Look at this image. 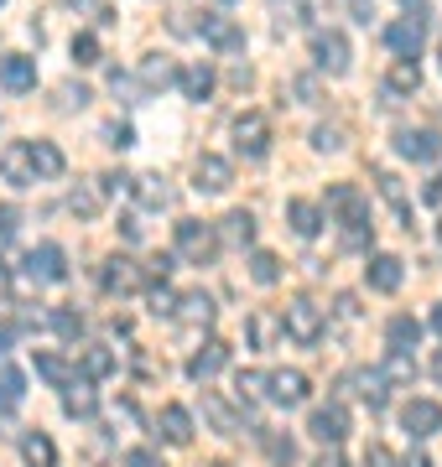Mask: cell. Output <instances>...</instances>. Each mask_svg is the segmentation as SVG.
Returning <instances> with one entry per match:
<instances>
[{"mask_svg":"<svg viewBox=\"0 0 442 467\" xmlns=\"http://www.w3.org/2000/svg\"><path fill=\"white\" fill-rule=\"evenodd\" d=\"M177 88H183L187 99H208V94H214V67L208 63H187L183 73H177Z\"/></svg>","mask_w":442,"mask_h":467,"instance_id":"ffe728a7","label":"cell"},{"mask_svg":"<svg viewBox=\"0 0 442 467\" xmlns=\"http://www.w3.org/2000/svg\"><path fill=\"white\" fill-rule=\"evenodd\" d=\"M385 88H391V94H416V88H422V67H416V57H401V63L385 73Z\"/></svg>","mask_w":442,"mask_h":467,"instance_id":"4316f807","label":"cell"},{"mask_svg":"<svg viewBox=\"0 0 442 467\" xmlns=\"http://www.w3.org/2000/svg\"><path fill=\"white\" fill-rule=\"evenodd\" d=\"M172 306H177V296H172L167 285H156V291H152V312L162 317V312H172Z\"/></svg>","mask_w":442,"mask_h":467,"instance_id":"7dc6e473","label":"cell"},{"mask_svg":"<svg viewBox=\"0 0 442 467\" xmlns=\"http://www.w3.org/2000/svg\"><path fill=\"white\" fill-rule=\"evenodd\" d=\"M224 239L239 244V250H245V244H256V218L245 213V208H235V213L224 218Z\"/></svg>","mask_w":442,"mask_h":467,"instance_id":"d6a6232c","label":"cell"},{"mask_svg":"<svg viewBox=\"0 0 442 467\" xmlns=\"http://www.w3.org/2000/svg\"><path fill=\"white\" fill-rule=\"evenodd\" d=\"M0 177L11 187H32L37 171H32V146L26 140H11V146H0Z\"/></svg>","mask_w":442,"mask_h":467,"instance_id":"9c48e42d","label":"cell"},{"mask_svg":"<svg viewBox=\"0 0 442 467\" xmlns=\"http://www.w3.org/2000/svg\"><path fill=\"white\" fill-rule=\"evenodd\" d=\"M318 467H349V462H343L339 451H323V457H318Z\"/></svg>","mask_w":442,"mask_h":467,"instance_id":"db71d44e","label":"cell"},{"mask_svg":"<svg viewBox=\"0 0 442 467\" xmlns=\"http://www.w3.org/2000/svg\"><path fill=\"white\" fill-rule=\"evenodd\" d=\"M47 322H52V333H58V337H79V333H84V317H79L73 306H58Z\"/></svg>","mask_w":442,"mask_h":467,"instance_id":"b9f144b4","label":"cell"},{"mask_svg":"<svg viewBox=\"0 0 442 467\" xmlns=\"http://www.w3.org/2000/svg\"><path fill=\"white\" fill-rule=\"evenodd\" d=\"M256 436L266 441V451H271V462H276V467H291V462H297V447H291L281 431H266V426H256Z\"/></svg>","mask_w":442,"mask_h":467,"instance_id":"d590c367","label":"cell"},{"mask_svg":"<svg viewBox=\"0 0 442 467\" xmlns=\"http://www.w3.org/2000/svg\"><path fill=\"white\" fill-rule=\"evenodd\" d=\"M235 395H239V405L260 400V395H266V374H256V368H245V374H235Z\"/></svg>","mask_w":442,"mask_h":467,"instance_id":"ab89813d","label":"cell"},{"mask_svg":"<svg viewBox=\"0 0 442 467\" xmlns=\"http://www.w3.org/2000/svg\"><path fill=\"white\" fill-rule=\"evenodd\" d=\"M26 275L32 281H68V254H63V244H37L26 254Z\"/></svg>","mask_w":442,"mask_h":467,"instance_id":"ba28073f","label":"cell"},{"mask_svg":"<svg viewBox=\"0 0 442 467\" xmlns=\"http://www.w3.org/2000/svg\"><path fill=\"white\" fill-rule=\"evenodd\" d=\"M349 57H354V52H349V36L343 32H318L312 36V63L323 67L328 78H343V73H349Z\"/></svg>","mask_w":442,"mask_h":467,"instance_id":"5b68a950","label":"cell"},{"mask_svg":"<svg viewBox=\"0 0 442 467\" xmlns=\"http://www.w3.org/2000/svg\"><path fill=\"white\" fill-rule=\"evenodd\" d=\"M395 150H401L406 161H432V156H442V140L432 130H401L395 135Z\"/></svg>","mask_w":442,"mask_h":467,"instance_id":"2e32d148","label":"cell"},{"mask_svg":"<svg viewBox=\"0 0 442 467\" xmlns=\"http://www.w3.org/2000/svg\"><path fill=\"white\" fill-rule=\"evenodd\" d=\"M364 281H370L374 291H395V285H401V260H395V254H374L370 265H364Z\"/></svg>","mask_w":442,"mask_h":467,"instance_id":"7402d4cb","label":"cell"},{"mask_svg":"<svg viewBox=\"0 0 442 467\" xmlns=\"http://www.w3.org/2000/svg\"><path fill=\"white\" fill-rule=\"evenodd\" d=\"M0 5H5V0H0Z\"/></svg>","mask_w":442,"mask_h":467,"instance_id":"94428289","label":"cell"},{"mask_svg":"<svg viewBox=\"0 0 442 467\" xmlns=\"http://www.w3.org/2000/svg\"><path fill=\"white\" fill-rule=\"evenodd\" d=\"M307 431L318 436L323 447H339L343 436H349V410H343V405H323V410H312Z\"/></svg>","mask_w":442,"mask_h":467,"instance_id":"7c38bea8","label":"cell"},{"mask_svg":"<svg viewBox=\"0 0 442 467\" xmlns=\"http://www.w3.org/2000/svg\"><path fill=\"white\" fill-rule=\"evenodd\" d=\"M349 11H354V21H370L374 16V0H343Z\"/></svg>","mask_w":442,"mask_h":467,"instance_id":"f907efd6","label":"cell"},{"mask_svg":"<svg viewBox=\"0 0 442 467\" xmlns=\"http://www.w3.org/2000/svg\"><path fill=\"white\" fill-rule=\"evenodd\" d=\"M235 146H239V156L260 161V156L271 150V119L260 115V109H245V115L235 119Z\"/></svg>","mask_w":442,"mask_h":467,"instance_id":"277c9868","label":"cell"},{"mask_svg":"<svg viewBox=\"0 0 442 467\" xmlns=\"http://www.w3.org/2000/svg\"><path fill=\"white\" fill-rule=\"evenodd\" d=\"M125 467H162V457L152 447H136V451H125Z\"/></svg>","mask_w":442,"mask_h":467,"instance_id":"bcb514c9","label":"cell"},{"mask_svg":"<svg viewBox=\"0 0 442 467\" xmlns=\"http://www.w3.org/2000/svg\"><path fill=\"white\" fill-rule=\"evenodd\" d=\"M245 333H250V348H271L276 337H281V317L276 312H250Z\"/></svg>","mask_w":442,"mask_h":467,"instance_id":"484cf974","label":"cell"},{"mask_svg":"<svg viewBox=\"0 0 442 467\" xmlns=\"http://www.w3.org/2000/svg\"><path fill=\"white\" fill-rule=\"evenodd\" d=\"M406 467H432V462H426V457H411V462Z\"/></svg>","mask_w":442,"mask_h":467,"instance_id":"680465c9","label":"cell"},{"mask_svg":"<svg viewBox=\"0 0 442 467\" xmlns=\"http://www.w3.org/2000/svg\"><path fill=\"white\" fill-rule=\"evenodd\" d=\"M110 146H136V130H131V125H115V130H110Z\"/></svg>","mask_w":442,"mask_h":467,"instance_id":"681fc988","label":"cell"},{"mask_svg":"<svg viewBox=\"0 0 442 467\" xmlns=\"http://www.w3.org/2000/svg\"><path fill=\"white\" fill-rule=\"evenodd\" d=\"M224 364H229V343H208L204 353H193V358H187V374L204 384V379H214Z\"/></svg>","mask_w":442,"mask_h":467,"instance_id":"d6986e66","label":"cell"},{"mask_svg":"<svg viewBox=\"0 0 442 467\" xmlns=\"http://www.w3.org/2000/svg\"><path fill=\"white\" fill-rule=\"evenodd\" d=\"M291 94H297V104H318V84H312V78H297Z\"/></svg>","mask_w":442,"mask_h":467,"instance_id":"c3c4849f","label":"cell"},{"mask_svg":"<svg viewBox=\"0 0 442 467\" xmlns=\"http://www.w3.org/2000/svg\"><path fill=\"white\" fill-rule=\"evenodd\" d=\"M115 374V353L110 348H84V379H110Z\"/></svg>","mask_w":442,"mask_h":467,"instance_id":"f35d334b","label":"cell"},{"mask_svg":"<svg viewBox=\"0 0 442 467\" xmlns=\"http://www.w3.org/2000/svg\"><path fill=\"white\" fill-rule=\"evenodd\" d=\"M21 457H26V467H58V447H52L47 431H26L21 436Z\"/></svg>","mask_w":442,"mask_h":467,"instance_id":"44dd1931","label":"cell"},{"mask_svg":"<svg viewBox=\"0 0 442 467\" xmlns=\"http://www.w3.org/2000/svg\"><path fill=\"white\" fill-rule=\"evenodd\" d=\"M141 78H146V88H167L172 78H177V73H172L167 63H156V57H146V63H141Z\"/></svg>","mask_w":442,"mask_h":467,"instance_id":"ee69618b","label":"cell"},{"mask_svg":"<svg viewBox=\"0 0 442 467\" xmlns=\"http://www.w3.org/2000/svg\"><path fill=\"white\" fill-rule=\"evenodd\" d=\"M432 327H437V333H442V306H432Z\"/></svg>","mask_w":442,"mask_h":467,"instance_id":"6f0895ef","label":"cell"},{"mask_svg":"<svg viewBox=\"0 0 442 467\" xmlns=\"http://www.w3.org/2000/svg\"><path fill=\"white\" fill-rule=\"evenodd\" d=\"M250 281H256V285H276V281H281V260H276L271 250H256V254H250Z\"/></svg>","mask_w":442,"mask_h":467,"instance_id":"e575fe53","label":"cell"},{"mask_svg":"<svg viewBox=\"0 0 442 467\" xmlns=\"http://www.w3.org/2000/svg\"><path fill=\"white\" fill-rule=\"evenodd\" d=\"M21 395H26V374L0 364V405H21Z\"/></svg>","mask_w":442,"mask_h":467,"instance_id":"8d00e7d4","label":"cell"},{"mask_svg":"<svg viewBox=\"0 0 442 467\" xmlns=\"http://www.w3.org/2000/svg\"><path fill=\"white\" fill-rule=\"evenodd\" d=\"M312 146L318 150H343V130L339 125H318V130H312Z\"/></svg>","mask_w":442,"mask_h":467,"instance_id":"f6af8a7d","label":"cell"},{"mask_svg":"<svg viewBox=\"0 0 442 467\" xmlns=\"http://www.w3.org/2000/svg\"><path fill=\"white\" fill-rule=\"evenodd\" d=\"M380 374H385V384H411L416 379V358H411L406 348H391L385 364H380Z\"/></svg>","mask_w":442,"mask_h":467,"instance_id":"83f0119b","label":"cell"},{"mask_svg":"<svg viewBox=\"0 0 442 467\" xmlns=\"http://www.w3.org/2000/svg\"><path fill=\"white\" fill-rule=\"evenodd\" d=\"M385 337H391V348H406V353H411V348H416V337H422V322L401 312V317L385 322Z\"/></svg>","mask_w":442,"mask_h":467,"instance_id":"f1b7e54d","label":"cell"},{"mask_svg":"<svg viewBox=\"0 0 442 467\" xmlns=\"http://www.w3.org/2000/svg\"><path fill=\"white\" fill-rule=\"evenodd\" d=\"M63 410H68V416H94V389L73 379L68 389H63Z\"/></svg>","mask_w":442,"mask_h":467,"instance_id":"74e56055","label":"cell"},{"mask_svg":"<svg viewBox=\"0 0 442 467\" xmlns=\"http://www.w3.org/2000/svg\"><path fill=\"white\" fill-rule=\"evenodd\" d=\"M328 208H333V213H339V223H343V244H349V250H364V244H370V234H374L364 192H359V187H349V182L328 187Z\"/></svg>","mask_w":442,"mask_h":467,"instance_id":"6da1fadb","label":"cell"},{"mask_svg":"<svg viewBox=\"0 0 442 467\" xmlns=\"http://www.w3.org/2000/svg\"><path fill=\"white\" fill-rule=\"evenodd\" d=\"M349 389H354V395H364V400H370V410H380V405H385V374H349Z\"/></svg>","mask_w":442,"mask_h":467,"instance_id":"1f68e13d","label":"cell"},{"mask_svg":"<svg viewBox=\"0 0 442 467\" xmlns=\"http://www.w3.org/2000/svg\"><path fill=\"white\" fill-rule=\"evenodd\" d=\"M177 254H183L187 265H214L219 234L208 229L204 218H183V223H177Z\"/></svg>","mask_w":442,"mask_h":467,"instance_id":"7a4b0ae2","label":"cell"},{"mask_svg":"<svg viewBox=\"0 0 442 467\" xmlns=\"http://www.w3.org/2000/svg\"><path fill=\"white\" fill-rule=\"evenodd\" d=\"M364 467H391V451H385V447H370V451H364Z\"/></svg>","mask_w":442,"mask_h":467,"instance_id":"816d5d0a","label":"cell"},{"mask_svg":"<svg viewBox=\"0 0 442 467\" xmlns=\"http://www.w3.org/2000/svg\"><path fill=\"white\" fill-rule=\"evenodd\" d=\"M131 187H136V198L146 202V208H167L172 202V192H167L162 177H131Z\"/></svg>","mask_w":442,"mask_h":467,"instance_id":"836d02e7","label":"cell"},{"mask_svg":"<svg viewBox=\"0 0 442 467\" xmlns=\"http://www.w3.org/2000/svg\"><path fill=\"white\" fill-rule=\"evenodd\" d=\"M73 63H79V67H94V63H100V36H94V32H79V36H73Z\"/></svg>","mask_w":442,"mask_h":467,"instance_id":"60d3db41","label":"cell"},{"mask_svg":"<svg viewBox=\"0 0 442 467\" xmlns=\"http://www.w3.org/2000/svg\"><path fill=\"white\" fill-rule=\"evenodd\" d=\"M172 312H177L187 327H208V322H214V296H204V291H187V296H177V306H172Z\"/></svg>","mask_w":442,"mask_h":467,"instance_id":"ac0fdd59","label":"cell"},{"mask_svg":"<svg viewBox=\"0 0 442 467\" xmlns=\"http://www.w3.org/2000/svg\"><path fill=\"white\" fill-rule=\"evenodd\" d=\"M156 426H162V436H167L172 447H187V441H193V416H187L183 405H167Z\"/></svg>","mask_w":442,"mask_h":467,"instance_id":"603a6c76","label":"cell"},{"mask_svg":"<svg viewBox=\"0 0 442 467\" xmlns=\"http://www.w3.org/2000/svg\"><path fill=\"white\" fill-rule=\"evenodd\" d=\"M11 337H16V333H11V322H0V353L11 348Z\"/></svg>","mask_w":442,"mask_h":467,"instance_id":"11a10c76","label":"cell"},{"mask_svg":"<svg viewBox=\"0 0 442 467\" xmlns=\"http://www.w3.org/2000/svg\"><path fill=\"white\" fill-rule=\"evenodd\" d=\"M198 32H204L208 47H219V52H245V32H239L229 16H219V11H204Z\"/></svg>","mask_w":442,"mask_h":467,"instance_id":"8fae6325","label":"cell"},{"mask_svg":"<svg viewBox=\"0 0 442 467\" xmlns=\"http://www.w3.org/2000/svg\"><path fill=\"white\" fill-rule=\"evenodd\" d=\"M100 285L110 291V296H131V291H141L146 285V275H141L136 260H125V254H110L100 265Z\"/></svg>","mask_w":442,"mask_h":467,"instance_id":"8992f818","label":"cell"},{"mask_svg":"<svg viewBox=\"0 0 442 467\" xmlns=\"http://www.w3.org/2000/svg\"><path fill=\"white\" fill-rule=\"evenodd\" d=\"M32 146V171H37V182L42 177H63V150L52 146V140H26Z\"/></svg>","mask_w":442,"mask_h":467,"instance_id":"d4e9b609","label":"cell"},{"mask_svg":"<svg viewBox=\"0 0 442 467\" xmlns=\"http://www.w3.org/2000/svg\"><path fill=\"white\" fill-rule=\"evenodd\" d=\"M68 208H73L79 218H100V208H104V187H100V182H84V187H73Z\"/></svg>","mask_w":442,"mask_h":467,"instance_id":"4dcf8cb0","label":"cell"},{"mask_svg":"<svg viewBox=\"0 0 442 467\" xmlns=\"http://www.w3.org/2000/svg\"><path fill=\"white\" fill-rule=\"evenodd\" d=\"M204 416L214 420V431H224V436H235V431H239V416L219 400V395H214V389H204Z\"/></svg>","mask_w":442,"mask_h":467,"instance_id":"f546056e","label":"cell"},{"mask_svg":"<svg viewBox=\"0 0 442 467\" xmlns=\"http://www.w3.org/2000/svg\"><path fill=\"white\" fill-rule=\"evenodd\" d=\"M193 177H198V192H224V187L235 182V167H229L224 156H214V150H204L198 167H193Z\"/></svg>","mask_w":442,"mask_h":467,"instance_id":"5bb4252c","label":"cell"},{"mask_svg":"<svg viewBox=\"0 0 442 467\" xmlns=\"http://www.w3.org/2000/svg\"><path fill=\"white\" fill-rule=\"evenodd\" d=\"M307 374L302 368H276V374H266V400H276V405H302L307 400Z\"/></svg>","mask_w":442,"mask_h":467,"instance_id":"52a82bcc","label":"cell"},{"mask_svg":"<svg viewBox=\"0 0 442 467\" xmlns=\"http://www.w3.org/2000/svg\"><path fill=\"white\" fill-rule=\"evenodd\" d=\"M432 379L442 384V348H437V358H432Z\"/></svg>","mask_w":442,"mask_h":467,"instance_id":"9f6ffc18","label":"cell"},{"mask_svg":"<svg viewBox=\"0 0 442 467\" xmlns=\"http://www.w3.org/2000/svg\"><path fill=\"white\" fill-rule=\"evenodd\" d=\"M16 229H21V208L16 202H0V250L16 239Z\"/></svg>","mask_w":442,"mask_h":467,"instance_id":"7bdbcfd3","label":"cell"},{"mask_svg":"<svg viewBox=\"0 0 442 467\" xmlns=\"http://www.w3.org/2000/svg\"><path fill=\"white\" fill-rule=\"evenodd\" d=\"M214 467H229V462H214Z\"/></svg>","mask_w":442,"mask_h":467,"instance_id":"91938a15","label":"cell"},{"mask_svg":"<svg viewBox=\"0 0 442 467\" xmlns=\"http://www.w3.org/2000/svg\"><path fill=\"white\" fill-rule=\"evenodd\" d=\"M426 202H432V208H442V182H426Z\"/></svg>","mask_w":442,"mask_h":467,"instance_id":"f5cc1de1","label":"cell"},{"mask_svg":"<svg viewBox=\"0 0 442 467\" xmlns=\"http://www.w3.org/2000/svg\"><path fill=\"white\" fill-rule=\"evenodd\" d=\"M422 36H426V16H422V11L385 26V42H391V52H401V57H416V52H422Z\"/></svg>","mask_w":442,"mask_h":467,"instance_id":"4fadbf2b","label":"cell"},{"mask_svg":"<svg viewBox=\"0 0 442 467\" xmlns=\"http://www.w3.org/2000/svg\"><path fill=\"white\" fill-rule=\"evenodd\" d=\"M281 333H287L291 343L312 348V343L323 337V306H318V301H307V296H297L287 312H281Z\"/></svg>","mask_w":442,"mask_h":467,"instance_id":"3957f363","label":"cell"},{"mask_svg":"<svg viewBox=\"0 0 442 467\" xmlns=\"http://www.w3.org/2000/svg\"><path fill=\"white\" fill-rule=\"evenodd\" d=\"M37 374H42L52 389H68V384L79 379V368H73L68 358H58V353H37Z\"/></svg>","mask_w":442,"mask_h":467,"instance_id":"cb8c5ba5","label":"cell"},{"mask_svg":"<svg viewBox=\"0 0 442 467\" xmlns=\"http://www.w3.org/2000/svg\"><path fill=\"white\" fill-rule=\"evenodd\" d=\"M401 426H406V436H416V441L437 436V431H442V405H437V400H406V410H401Z\"/></svg>","mask_w":442,"mask_h":467,"instance_id":"30bf717a","label":"cell"},{"mask_svg":"<svg viewBox=\"0 0 442 467\" xmlns=\"http://www.w3.org/2000/svg\"><path fill=\"white\" fill-rule=\"evenodd\" d=\"M287 223H291L297 239H318V229H323V208L307 202V198H297V202H287Z\"/></svg>","mask_w":442,"mask_h":467,"instance_id":"e0dca14e","label":"cell"},{"mask_svg":"<svg viewBox=\"0 0 442 467\" xmlns=\"http://www.w3.org/2000/svg\"><path fill=\"white\" fill-rule=\"evenodd\" d=\"M0 84L11 88V94H32L37 88V63L32 57H21V52L0 57Z\"/></svg>","mask_w":442,"mask_h":467,"instance_id":"9a60e30c","label":"cell"}]
</instances>
